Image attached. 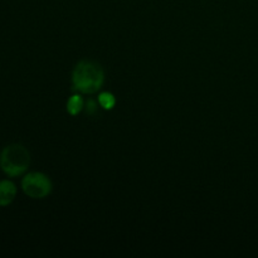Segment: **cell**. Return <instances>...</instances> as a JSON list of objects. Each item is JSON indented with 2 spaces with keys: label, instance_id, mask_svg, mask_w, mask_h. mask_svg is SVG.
Wrapping results in <instances>:
<instances>
[{
  "label": "cell",
  "instance_id": "6da1fadb",
  "mask_svg": "<svg viewBox=\"0 0 258 258\" xmlns=\"http://www.w3.org/2000/svg\"><path fill=\"white\" fill-rule=\"evenodd\" d=\"M72 79L76 90L82 93H93L99 91L103 84L104 75L97 63L83 61L76 66Z\"/></svg>",
  "mask_w": 258,
  "mask_h": 258
},
{
  "label": "cell",
  "instance_id": "7a4b0ae2",
  "mask_svg": "<svg viewBox=\"0 0 258 258\" xmlns=\"http://www.w3.org/2000/svg\"><path fill=\"white\" fill-rule=\"evenodd\" d=\"M30 164L29 151L23 145L12 144L4 148L0 154V168L9 177H19Z\"/></svg>",
  "mask_w": 258,
  "mask_h": 258
},
{
  "label": "cell",
  "instance_id": "3957f363",
  "mask_svg": "<svg viewBox=\"0 0 258 258\" xmlns=\"http://www.w3.org/2000/svg\"><path fill=\"white\" fill-rule=\"evenodd\" d=\"M22 188L28 197L41 199L50 194L52 190V183L42 173H30L24 177L22 181Z\"/></svg>",
  "mask_w": 258,
  "mask_h": 258
},
{
  "label": "cell",
  "instance_id": "277c9868",
  "mask_svg": "<svg viewBox=\"0 0 258 258\" xmlns=\"http://www.w3.org/2000/svg\"><path fill=\"white\" fill-rule=\"evenodd\" d=\"M17 186L10 180L0 181V206H6L14 200Z\"/></svg>",
  "mask_w": 258,
  "mask_h": 258
},
{
  "label": "cell",
  "instance_id": "5b68a950",
  "mask_svg": "<svg viewBox=\"0 0 258 258\" xmlns=\"http://www.w3.org/2000/svg\"><path fill=\"white\" fill-rule=\"evenodd\" d=\"M82 108H83V100L79 95H75L67 102V111L71 115H77V113L81 112Z\"/></svg>",
  "mask_w": 258,
  "mask_h": 258
},
{
  "label": "cell",
  "instance_id": "8992f818",
  "mask_svg": "<svg viewBox=\"0 0 258 258\" xmlns=\"http://www.w3.org/2000/svg\"><path fill=\"white\" fill-rule=\"evenodd\" d=\"M99 101L104 110H111L115 106V102H116L113 95L110 92H102L99 97Z\"/></svg>",
  "mask_w": 258,
  "mask_h": 258
},
{
  "label": "cell",
  "instance_id": "52a82bcc",
  "mask_svg": "<svg viewBox=\"0 0 258 258\" xmlns=\"http://www.w3.org/2000/svg\"><path fill=\"white\" fill-rule=\"evenodd\" d=\"M87 111H88V113H92V112H95V111H96V104H95V102H93L92 100H90V101H88Z\"/></svg>",
  "mask_w": 258,
  "mask_h": 258
}]
</instances>
